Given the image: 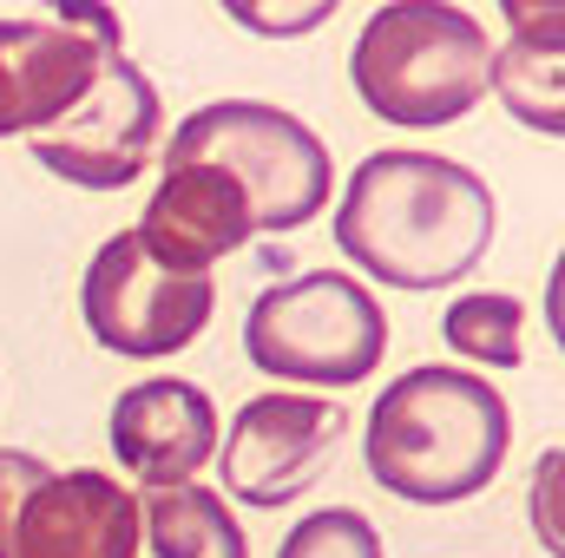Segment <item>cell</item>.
<instances>
[{
	"instance_id": "obj_18",
	"label": "cell",
	"mask_w": 565,
	"mask_h": 558,
	"mask_svg": "<svg viewBox=\"0 0 565 558\" xmlns=\"http://www.w3.org/2000/svg\"><path fill=\"white\" fill-rule=\"evenodd\" d=\"M559 453H546L540 460V533H546V552H565V533L553 526V486H559Z\"/></svg>"
},
{
	"instance_id": "obj_6",
	"label": "cell",
	"mask_w": 565,
	"mask_h": 558,
	"mask_svg": "<svg viewBox=\"0 0 565 558\" xmlns=\"http://www.w3.org/2000/svg\"><path fill=\"white\" fill-rule=\"evenodd\" d=\"M139 493L73 466L53 473L26 447H0V558H132Z\"/></svg>"
},
{
	"instance_id": "obj_8",
	"label": "cell",
	"mask_w": 565,
	"mask_h": 558,
	"mask_svg": "<svg viewBox=\"0 0 565 558\" xmlns=\"http://www.w3.org/2000/svg\"><path fill=\"white\" fill-rule=\"evenodd\" d=\"M119 53L113 7H60L33 20H0V139H40L60 126Z\"/></svg>"
},
{
	"instance_id": "obj_14",
	"label": "cell",
	"mask_w": 565,
	"mask_h": 558,
	"mask_svg": "<svg viewBox=\"0 0 565 558\" xmlns=\"http://www.w3.org/2000/svg\"><path fill=\"white\" fill-rule=\"evenodd\" d=\"M132 558H250V539L211 486H145Z\"/></svg>"
},
{
	"instance_id": "obj_3",
	"label": "cell",
	"mask_w": 565,
	"mask_h": 558,
	"mask_svg": "<svg viewBox=\"0 0 565 558\" xmlns=\"http://www.w3.org/2000/svg\"><path fill=\"white\" fill-rule=\"evenodd\" d=\"M493 40L467 7L388 0L369 13L349 53L362 106L388 126H454L487 99Z\"/></svg>"
},
{
	"instance_id": "obj_9",
	"label": "cell",
	"mask_w": 565,
	"mask_h": 558,
	"mask_svg": "<svg viewBox=\"0 0 565 558\" xmlns=\"http://www.w3.org/2000/svg\"><path fill=\"white\" fill-rule=\"evenodd\" d=\"M164 132V99L158 86L145 79V66H132L126 53H113L93 79V93L33 139L40 171L79 184V191H126L151 164Z\"/></svg>"
},
{
	"instance_id": "obj_1",
	"label": "cell",
	"mask_w": 565,
	"mask_h": 558,
	"mask_svg": "<svg viewBox=\"0 0 565 558\" xmlns=\"http://www.w3.org/2000/svg\"><path fill=\"white\" fill-rule=\"evenodd\" d=\"M342 257L395 289H447L473 277L493 244V191L440 151H369L335 211Z\"/></svg>"
},
{
	"instance_id": "obj_16",
	"label": "cell",
	"mask_w": 565,
	"mask_h": 558,
	"mask_svg": "<svg viewBox=\"0 0 565 558\" xmlns=\"http://www.w3.org/2000/svg\"><path fill=\"white\" fill-rule=\"evenodd\" d=\"M277 558H382V533L355 506H322L282 539Z\"/></svg>"
},
{
	"instance_id": "obj_7",
	"label": "cell",
	"mask_w": 565,
	"mask_h": 558,
	"mask_svg": "<svg viewBox=\"0 0 565 558\" xmlns=\"http://www.w3.org/2000/svg\"><path fill=\"white\" fill-rule=\"evenodd\" d=\"M79 309H86V329L99 348L158 362V355H178L204 335V322L217 309V277L171 270L132 230H119L93 250L86 282H79Z\"/></svg>"
},
{
	"instance_id": "obj_5",
	"label": "cell",
	"mask_w": 565,
	"mask_h": 558,
	"mask_svg": "<svg viewBox=\"0 0 565 558\" xmlns=\"http://www.w3.org/2000/svg\"><path fill=\"white\" fill-rule=\"evenodd\" d=\"M244 355L270 382L349 388L369 382L388 355V315L369 282L349 270H302L270 282L244 315Z\"/></svg>"
},
{
	"instance_id": "obj_11",
	"label": "cell",
	"mask_w": 565,
	"mask_h": 558,
	"mask_svg": "<svg viewBox=\"0 0 565 558\" xmlns=\"http://www.w3.org/2000/svg\"><path fill=\"white\" fill-rule=\"evenodd\" d=\"M217 401L184 375L132 382L113 401V453L139 486H191L217 460Z\"/></svg>"
},
{
	"instance_id": "obj_10",
	"label": "cell",
	"mask_w": 565,
	"mask_h": 558,
	"mask_svg": "<svg viewBox=\"0 0 565 558\" xmlns=\"http://www.w3.org/2000/svg\"><path fill=\"white\" fill-rule=\"evenodd\" d=\"M342 427H349V415L322 395H302V388L250 395L231 420V433H217V473H224L231 500H244L257 513L289 506L322 473Z\"/></svg>"
},
{
	"instance_id": "obj_4",
	"label": "cell",
	"mask_w": 565,
	"mask_h": 558,
	"mask_svg": "<svg viewBox=\"0 0 565 558\" xmlns=\"http://www.w3.org/2000/svg\"><path fill=\"white\" fill-rule=\"evenodd\" d=\"M164 164H211V171H224L244 191L257 237H282V230L316 224L322 204H329V184H335L329 144L316 139L296 112L264 106V99H211V106H198L171 132Z\"/></svg>"
},
{
	"instance_id": "obj_2",
	"label": "cell",
	"mask_w": 565,
	"mask_h": 558,
	"mask_svg": "<svg viewBox=\"0 0 565 558\" xmlns=\"http://www.w3.org/2000/svg\"><path fill=\"white\" fill-rule=\"evenodd\" d=\"M513 440V415L493 382L427 362L388 382L369 408V473L408 506H460L493 486Z\"/></svg>"
},
{
	"instance_id": "obj_15",
	"label": "cell",
	"mask_w": 565,
	"mask_h": 558,
	"mask_svg": "<svg viewBox=\"0 0 565 558\" xmlns=\"http://www.w3.org/2000/svg\"><path fill=\"white\" fill-rule=\"evenodd\" d=\"M526 309L500 289H473V296H454L447 315H440V335L460 362H480V368H520L526 362Z\"/></svg>"
},
{
	"instance_id": "obj_17",
	"label": "cell",
	"mask_w": 565,
	"mask_h": 558,
	"mask_svg": "<svg viewBox=\"0 0 565 558\" xmlns=\"http://www.w3.org/2000/svg\"><path fill=\"white\" fill-rule=\"evenodd\" d=\"M250 33H309V26H322L335 7H250V0H237L231 7Z\"/></svg>"
},
{
	"instance_id": "obj_12",
	"label": "cell",
	"mask_w": 565,
	"mask_h": 558,
	"mask_svg": "<svg viewBox=\"0 0 565 558\" xmlns=\"http://www.w3.org/2000/svg\"><path fill=\"white\" fill-rule=\"evenodd\" d=\"M132 237L158 264L211 277V264L231 257V250H244L257 237V224H250L244 191L224 171H211V164H164L145 217L132 224Z\"/></svg>"
},
{
	"instance_id": "obj_13",
	"label": "cell",
	"mask_w": 565,
	"mask_h": 558,
	"mask_svg": "<svg viewBox=\"0 0 565 558\" xmlns=\"http://www.w3.org/2000/svg\"><path fill=\"white\" fill-rule=\"evenodd\" d=\"M513 33L487 66V86L507 99L513 119H526L533 132L559 139L565 132V7L533 0V7H507Z\"/></svg>"
}]
</instances>
